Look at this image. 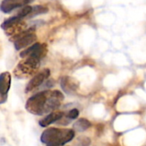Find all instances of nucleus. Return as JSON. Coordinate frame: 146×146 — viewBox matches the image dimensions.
<instances>
[{
	"instance_id": "nucleus-4",
	"label": "nucleus",
	"mask_w": 146,
	"mask_h": 146,
	"mask_svg": "<svg viewBox=\"0 0 146 146\" xmlns=\"http://www.w3.org/2000/svg\"><path fill=\"white\" fill-rule=\"evenodd\" d=\"M10 39L14 42L15 47L17 50L29 47L37 40V36L35 34V28L33 27L27 28L23 33L11 37Z\"/></svg>"
},
{
	"instance_id": "nucleus-1",
	"label": "nucleus",
	"mask_w": 146,
	"mask_h": 146,
	"mask_svg": "<svg viewBox=\"0 0 146 146\" xmlns=\"http://www.w3.org/2000/svg\"><path fill=\"white\" fill-rule=\"evenodd\" d=\"M63 99L61 92L45 90L32 96L26 103V110L33 115H43L57 110Z\"/></svg>"
},
{
	"instance_id": "nucleus-10",
	"label": "nucleus",
	"mask_w": 146,
	"mask_h": 146,
	"mask_svg": "<svg viewBox=\"0 0 146 146\" xmlns=\"http://www.w3.org/2000/svg\"><path fill=\"white\" fill-rule=\"evenodd\" d=\"M61 87L64 92L68 94H73L78 90L79 83L75 79L69 76H65L61 80Z\"/></svg>"
},
{
	"instance_id": "nucleus-11",
	"label": "nucleus",
	"mask_w": 146,
	"mask_h": 146,
	"mask_svg": "<svg viewBox=\"0 0 146 146\" xmlns=\"http://www.w3.org/2000/svg\"><path fill=\"white\" fill-rule=\"evenodd\" d=\"M63 116H64V113L63 112L55 110V111L50 113L49 115H47L44 118H43L39 121V125L41 127H46L50 126V124H52L54 122H57Z\"/></svg>"
},
{
	"instance_id": "nucleus-7",
	"label": "nucleus",
	"mask_w": 146,
	"mask_h": 146,
	"mask_svg": "<svg viewBox=\"0 0 146 146\" xmlns=\"http://www.w3.org/2000/svg\"><path fill=\"white\" fill-rule=\"evenodd\" d=\"M50 70L48 68L43 69L42 71H40L39 73L36 74L32 79L31 80L28 82V84L27 85L26 87V92H30L35 89H37L38 87H39L50 76Z\"/></svg>"
},
{
	"instance_id": "nucleus-14",
	"label": "nucleus",
	"mask_w": 146,
	"mask_h": 146,
	"mask_svg": "<svg viewBox=\"0 0 146 146\" xmlns=\"http://www.w3.org/2000/svg\"><path fill=\"white\" fill-rule=\"evenodd\" d=\"M47 11H48V9H47L46 8L43 7V6H38V5L33 6V11H32V13L30 14V15L28 16V18L36 16V15H40V14H44V13H45V12H47Z\"/></svg>"
},
{
	"instance_id": "nucleus-5",
	"label": "nucleus",
	"mask_w": 146,
	"mask_h": 146,
	"mask_svg": "<svg viewBox=\"0 0 146 146\" xmlns=\"http://www.w3.org/2000/svg\"><path fill=\"white\" fill-rule=\"evenodd\" d=\"M1 27L5 31L7 35L12 37L21 33L27 29L26 22L23 21L22 18L17 15H15L6 20Z\"/></svg>"
},
{
	"instance_id": "nucleus-13",
	"label": "nucleus",
	"mask_w": 146,
	"mask_h": 146,
	"mask_svg": "<svg viewBox=\"0 0 146 146\" xmlns=\"http://www.w3.org/2000/svg\"><path fill=\"white\" fill-rule=\"evenodd\" d=\"M32 11H33V6L26 5V6L21 8V9L17 12L16 15L23 19L25 17H28L30 15V14L32 13Z\"/></svg>"
},
{
	"instance_id": "nucleus-6",
	"label": "nucleus",
	"mask_w": 146,
	"mask_h": 146,
	"mask_svg": "<svg viewBox=\"0 0 146 146\" xmlns=\"http://www.w3.org/2000/svg\"><path fill=\"white\" fill-rule=\"evenodd\" d=\"M46 53H47V46L45 44L35 43L31 46L26 48L24 50H22L20 53V56L21 58L33 56L42 60L45 56Z\"/></svg>"
},
{
	"instance_id": "nucleus-15",
	"label": "nucleus",
	"mask_w": 146,
	"mask_h": 146,
	"mask_svg": "<svg viewBox=\"0 0 146 146\" xmlns=\"http://www.w3.org/2000/svg\"><path fill=\"white\" fill-rule=\"evenodd\" d=\"M91 144V139L87 137H80L74 143V146H89Z\"/></svg>"
},
{
	"instance_id": "nucleus-12",
	"label": "nucleus",
	"mask_w": 146,
	"mask_h": 146,
	"mask_svg": "<svg viewBox=\"0 0 146 146\" xmlns=\"http://www.w3.org/2000/svg\"><path fill=\"white\" fill-rule=\"evenodd\" d=\"M91 126H92V123L88 120H86L85 118H81V119L77 120L74 122V130L75 132L81 133V132L86 131L89 127H91Z\"/></svg>"
},
{
	"instance_id": "nucleus-17",
	"label": "nucleus",
	"mask_w": 146,
	"mask_h": 146,
	"mask_svg": "<svg viewBox=\"0 0 146 146\" xmlns=\"http://www.w3.org/2000/svg\"><path fill=\"white\" fill-rule=\"evenodd\" d=\"M62 146H63V145H62Z\"/></svg>"
},
{
	"instance_id": "nucleus-8",
	"label": "nucleus",
	"mask_w": 146,
	"mask_h": 146,
	"mask_svg": "<svg viewBox=\"0 0 146 146\" xmlns=\"http://www.w3.org/2000/svg\"><path fill=\"white\" fill-rule=\"evenodd\" d=\"M11 76L9 72L2 73L0 75V93H1V100L0 104H3L8 97V92L10 87Z\"/></svg>"
},
{
	"instance_id": "nucleus-2",
	"label": "nucleus",
	"mask_w": 146,
	"mask_h": 146,
	"mask_svg": "<svg viewBox=\"0 0 146 146\" xmlns=\"http://www.w3.org/2000/svg\"><path fill=\"white\" fill-rule=\"evenodd\" d=\"M74 138V130L50 127L43 132L40 140L47 146H62L72 141Z\"/></svg>"
},
{
	"instance_id": "nucleus-9",
	"label": "nucleus",
	"mask_w": 146,
	"mask_h": 146,
	"mask_svg": "<svg viewBox=\"0 0 146 146\" xmlns=\"http://www.w3.org/2000/svg\"><path fill=\"white\" fill-rule=\"evenodd\" d=\"M33 0H3L1 3V10L4 13H9L16 8L28 5Z\"/></svg>"
},
{
	"instance_id": "nucleus-16",
	"label": "nucleus",
	"mask_w": 146,
	"mask_h": 146,
	"mask_svg": "<svg viewBox=\"0 0 146 146\" xmlns=\"http://www.w3.org/2000/svg\"><path fill=\"white\" fill-rule=\"evenodd\" d=\"M79 115H80L79 110H78L77 109H73V110H69V111L67 113L66 116H67L68 118H69L70 120H74V119H76V118L79 116Z\"/></svg>"
},
{
	"instance_id": "nucleus-3",
	"label": "nucleus",
	"mask_w": 146,
	"mask_h": 146,
	"mask_svg": "<svg viewBox=\"0 0 146 146\" xmlns=\"http://www.w3.org/2000/svg\"><path fill=\"white\" fill-rule=\"evenodd\" d=\"M40 59L29 56L22 58L14 70V74L19 79H27L33 76L40 67Z\"/></svg>"
}]
</instances>
